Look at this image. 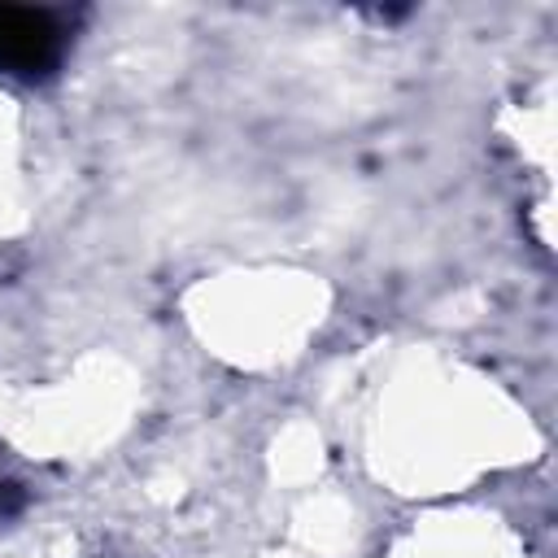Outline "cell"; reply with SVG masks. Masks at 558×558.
I'll use <instances>...</instances> for the list:
<instances>
[{
    "instance_id": "cell-1",
    "label": "cell",
    "mask_w": 558,
    "mask_h": 558,
    "mask_svg": "<svg viewBox=\"0 0 558 558\" xmlns=\"http://www.w3.org/2000/svg\"><path fill=\"white\" fill-rule=\"evenodd\" d=\"M70 48V17L35 4H0V74L48 78Z\"/></svg>"
},
{
    "instance_id": "cell-2",
    "label": "cell",
    "mask_w": 558,
    "mask_h": 558,
    "mask_svg": "<svg viewBox=\"0 0 558 558\" xmlns=\"http://www.w3.org/2000/svg\"><path fill=\"white\" fill-rule=\"evenodd\" d=\"M17 506V493H13V484H0V514H9Z\"/></svg>"
}]
</instances>
